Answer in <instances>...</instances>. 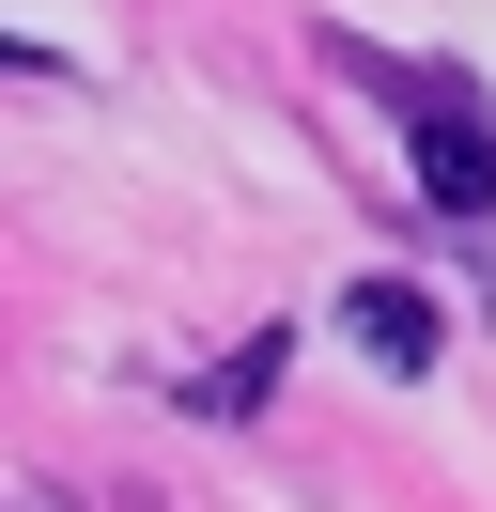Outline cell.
Listing matches in <instances>:
<instances>
[{"label": "cell", "mask_w": 496, "mask_h": 512, "mask_svg": "<svg viewBox=\"0 0 496 512\" xmlns=\"http://www.w3.org/2000/svg\"><path fill=\"white\" fill-rule=\"evenodd\" d=\"M341 326H357L372 373H434V342H450V326H434V295H403V280H357V295H341Z\"/></svg>", "instance_id": "cell-2"}, {"label": "cell", "mask_w": 496, "mask_h": 512, "mask_svg": "<svg viewBox=\"0 0 496 512\" xmlns=\"http://www.w3.org/2000/svg\"><path fill=\"white\" fill-rule=\"evenodd\" d=\"M279 357H295V342H248V357H233V373H217V388H202V404H217V419H248V404H264V388H279Z\"/></svg>", "instance_id": "cell-3"}, {"label": "cell", "mask_w": 496, "mask_h": 512, "mask_svg": "<svg viewBox=\"0 0 496 512\" xmlns=\"http://www.w3.org/2000/svg\"><path fill=\"white\" fill-rule=\"evenodd\" d=\"M403 156H419L434 218H481V202H496V140H481L465 94H403Z\"/></svg>", "instance_id": "cell-1"}]
</instances>
